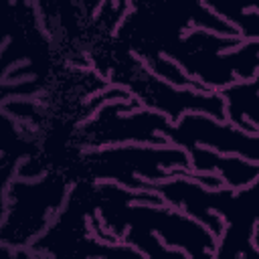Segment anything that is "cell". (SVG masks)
Listing matches in <instances>:
<instances>
[{"instance_id": "1", "label": "cell", "mask_w": 259, "mask_h": 259, "mask_svg": "<svg viewBox=\"0 0 259 259\" xmlns=\"http://www.w3.org/2000/svg\"><path fill=\"white\" fill-rule=\"evenodd\" d=\"M89 180H113L132 190L188 174V154L176 146H109L83 154Z\"/></svg>"}, {"instance_id": "2", "label": "cell", "mask_w": 259, "mask_h": 259, "mask_svg": "<svg viewBox=\"0 0 259 259\" xmlns=\"http://www.w3.org/2000/svg\"><path fill=\"white\" fill-rule=\"evenodd\" d=\"M130 105H136V101L121 99L117 103L105 105L95 117H91L83 125V130L79 132L81 142L93 150H99L103 146L109 148L111 144H123L130 140L148 142L152 146H164V130L172 121L150 109L123 113L130 109Z\"/></svg>"}, {"instance_id": "3", "label": "cell", "mask_w": 259, "mask_h": 259, "mask_svg": "<svg viewBox=\"0 0 259 259\" xmlns=\"http://www.w3.org/2000/svg\"><path fill=\"white\" fill-rule=\"evenodd\" d=\"M14 208L0 229V241L8 245H26L49 221V208H59L67 196V182L61 176H47L38 182L16 180L10 186Z\"/></svg>"}, {"instance_id": "4", "label": "cell", "mask_w": 259, "mask_h": 259, "mask_svg": "<svg viewBox=\"0 0 259 259\" xmlns=\"http://www.w3.org/2000/svg\"><path fill=\"white\" fill-rule=\"evenodd\" d=\"M164 140L184 152L206 146L212 148V152L245 156L247 162L257 164V136L245 134L229 121L204 113H184L164 130Z\"/></svg>"}, {"instance_id": "5", "label": "cell", "mask_w": 259, "mask_h": 259, "mask_svg": "<svg viewBox=\"0 0 259 259\" xmlns=\"http://www.w3.org/2000/svg\"><path fill=\"white\" fill-rule=\"evenodd\" d=\"M188 154V168L190 172L210 174L221 178L223 186L231 190H241L253 182H257L259 166L253 162H243L241 158H227V154H219L204 148H192Z\"/></svg>"}, {"instance_id": "6", "label": "cell", "mask_w": 259, "mask_h": 259, "mask_svg": "<svg viewBox=\"0 0 259 259\" xmlns=\"http://www.w3.org/2000/svg\"><path fill=\"white\" fill-rule=\"evenodd\" d=\"M257 89L259 79L235 81L219 91L225 105V119L245 134L257 136L259 117H257Z\"/></svg>"}, {"instance_id": "7", "label": "cell", "mask_w": 259, "mask_h": 259, "mask_svg": "<svg viewBox=\"0 0 259 259\" xmlns=\"http://www.w3.org/2000/svg\"><path fill=\"white\" fill-rule=\"evenodd\" d=\"M123 243L136 247L144 259H188L182 251L172 249L168 245H162L154 233L138 231V229H125L123 231Z\"/></svg>"}]
</instances>
